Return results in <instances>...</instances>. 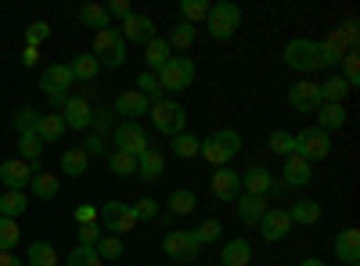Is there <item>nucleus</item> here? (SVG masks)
I'll return each mask as SVG.
<instances>
[{"label": "nucleus", "mask_w": 360, "mask_h": 266, "mask_svg": "<svg viewBox=\"0 0 360 266\" xmlns=\"http://www.w3.org/2000/svg\"><path fill=\"white\" fill-rule=\"evenodd\" d=\"M342 79H346V86H349V91H353V86L360 83V54L356 51H349V54H342Z\"/></svg>", "instance_id": "46"}, {"label": "nucleus", "mask_w": 360, "mask_h": 266, "mask_svg": "<svg viewBox=\"0 0 360 266\" xmlns=\"http://www.w3.org/2000/svg\"><path fill=\"white\" fill-rule=\"evenodd\" d=\"M79 147H83L86 155H108V137H101V133L90 130V133H86V140H83Z\"/></svg>", "instance_id": "52"}, {"label": "nucleus", "mask_w": 360, "mask_h": 266, "mask_svg": "<svg viewBox=\"0 0 360 266\" xmlns=\"http://www.w3.org/2000/svg\"><path fill=\"white\" fill-rule=\"evenodd\" d=\"M317 123H321V130L328 133V130H342L346 126V105H321L317 112Z\"/></svg>", "instance_id": "30"}, {"label": "nucleus", "mask_w": 360, "mask_h": 266, "mask_svg": "<svg viewBox=\"0 0 360 266\" xmlns=\"http://www.w3.org/2000/svg\"><path fill=\"white\" fill-rule=\"evenodd\" d=\"M98 58V65H108V69H119L127 62V44L123 36H119V29H101V33H94V51H90Z\"/></svg>", "instance_id": "6"}, {"label": "nucleus", "mask_w": 360, "mask_h": 266, "mask_svg": "<svg viewBox=\"0 0 360 266\" xmlns=\"http://www.w3.org/2000/svg\"><path fill=\"white\" fill-rule=\"evenodd\" d=\"M94 252H98L101 262H105V259H119L127 248H123V238H115V234H101V241L94 245Z\"/></svg>", "instance_id": "43"}, {"label": "nucleus", "mask_w": 360, "mask_h": 266, "mask_svg": "<svg viewBox=\"0 0 360 266\" xmlns=\"http://www.w3.org/2000/svg\"><path fill=\"white\" fill-rule=\"evenodd\" d=\"M65 133V123H62V115H40V123H37V137L44 140V144H54L58 137Z\"/></svg>", "instance_id": "36"}, {"label": "nucleus", "mask_w": 360, "mask_h": 266, "mask_svg": "<svg viewBox=\"0 0 360 266\" xmlns=\"http://www.w3.org/2000/svg\"><path fill=\"white\" fill-rule=\"evenodd\" d=\"M180 15H184L188 25H198V22H205L209 4H205V0H184V4H180Z\"/></svg>", "instance_id": "47"}, {"label": "nucleus", "mask_w": 360, "mask_h": 266, "mask_svg": "<svg viewBox=\"0 0 360 266\" xmlns=\"http://www.w3.org/2000/svg\"><path fill=\"white\" fill-rule=\"evenodd\" d=\"M0 266H25V259H18L15 252H0Z\"/></svg>", "instance_id": "58"}, {"label": "nucleus", "mask_w": 360, "mask_h": 266, "mask_svg": "<svg viewBox=\"0 0 360 266\" xmlns=\"http://www.w3.org/2000/svg\"><path fill=\"white\" fill-rule=\"evenodd\" d=\"M217 266H220V262H217Z\"/></svg>", "instance_id": "63"}, {"label": "nucleus", "mask_w": 360, "mask_h": 266, "mask_svg": "<svg viewBox=\"0 0 360 266\" xmlns=\"http://www.w3.org/2000/svg\"><path fill=\"white\" fill-rule=\"evenodd\" d=\"M220 230H224V227H220L217 220H205V223L195 227L191 234H195V241H198V245H209V241H220Z\"/></svg>", "instance_id": "50"}, {"label": "nucleus", "mask_w": 360, "mask_h": 266, "mask_svg": "<svg viewBox=\"0 0 360 266\" xmlns=\"http://www.w3.org/2000/svg\"><path fill=\"white\" fill-rule=\"evenodd\" d=\"M346 266H356V262H346Z\"/></svg>", "instance_id": "62"}, {"label": "nucleus", "mask_w": 360, "mask_h": 266, "mask_svg": "<svg viewBox=\"0 0 360 266\" xmlns=\"http://www.w3.org/2000/svg\"><path fill=\"white\" fill-rule=\"evenodd\" d=\"M79 22L90 25V29H98V33L112 25V18H108V11H105L101 4H86V8H79Z\"/></svg>", "instance_id": "38"}, {"label": "nucleus", "mask_w": 360, "mask_h": 266, "mask_svg": "<svg viewBox=\"0 0 360 266\" xmlns=\"http://www.w3.org/2000/svg\"><path fill=\"white\" fill-rule=\"evenodd\" d=\"M317 91H321V105H342L346 94H349V86L342 76H332L328 83H317Z\"/></svg>", "instance_id": "31"}, {"label": "nucleus", "mask_w": 360, "mask_h": 266, "mask_svg": "<svg viewBox=\"0 0 360 266\" xmlns=\"http://www.w3.org/2000/svg\"><path fill=\"white\" fill-rule=\"evenodd\" d=\"M137 220H159V201L155 198H137V205H130Z\"/></svg>", "instance_id": "53"}, {"label": "nucleus", "mask_w": 360, "mask_h": 266, "mask_svg": "<svg viewBox=\"0 0 360 266\" xmlns=\"http://www.w3.org/2000/svg\"><path fill=\"white\" fill-rule=\"evenodd\" d=\"M22 65H25V69H33V65H37V47H25V54H22Z\"/></svg>", "instance_id": "59"}, {"label": "nucleus", "mask_w": 360, "mask_h": 266, "mask_svg": "<svg viewBox=\"0 0 360 266\" xmlns=\"http://www.w3.org/2000/svg\"><path fill=\"white\" fill-rule=\"evenodd\" d=\"M274 184H278V176L270 173L266 166H249V169L242 173V191H245V194H259V198H266L270 191H274Z\"/></svg>", "instance_id": "16"}, {"label": "nucleus", "mask_w": 360, "mask_h": 266, "mask_svg": "<svg viewBox=\"0 0 360 266\" xmlns=\"http://www.w3.org/2000/svg\"><path fill=\"white\" fill-rule=\"evenodd\" d=\"M98 220H101V230L105 234H115V238L137 227V216H134V209H130L127 201H105L101 209H98Z\"/></svg>", "instance_id": "8"}, {"label": "nucleus", "mask_w": 360, "mask_h": 266, "mask_svg": "<svg viewBox=\"0 0 360 266\" xmlns=\"http://www.w3.org/2000/svg\"><path fill=\"white\" fill-rule=\"evenodd\" d=\"M169 58H173V47L166 44V36H155L152 44L144 47V65H148V72H159Z\"/></svg>", "instance_id": "27"}, {"label": "nucleus", "mask_w": 360, "mask_h": 266, "mask_svg": "<svg viewBox=\"0 0 360 266\" xmlns=\"http://www.w3.org/2000/svg\"><path fill=\"white\" fill-rule=\"evenodd\" d=\"M162 169H166V159H162V152H155V147H144V152L137 155V176L144 184H155L162 176Z\"/></svg>", "instance_id": "24"}, {"label": "nucleus", "mask_w": 360, "mask_h": 266, "mask_svg": "<svg viewBox=\"0 0 360 266\" xmlns=\"http://www.w3.org/2000/svg\"><path fill=\"white\" fill-rule=\"evenodd\" d=\"M249 259H252V248H249V241H245V238H231V241L224 245L220 266H252Z\"/></svg>", "instance_id": "25"}, {"label": "nucleus", "mask_w": 360, "mask_h": 266, "mask_svg": "<svg viewBox=\"0 0 360 266\" xmlns=\"http://www.w3.org/2000/svg\"><path fill=\"white\" fill-rule=\"evenodd\" d=\"M166 44L173 47V51H188L191 44H195V25H188V22H180L173 33L166 36Z\"/></svg>", "instance_id": "42"}, {"label": "nucleus", "mask_w": 360, "mask_h": 266, "mask_svg": "<svg viewBox=\"0 0 360 266\" xmlns=\"http://www.w3.org/2000/svg\"><path fill=\"white\" fill-rule=\"evenodd\" d=\"M285 213H288L292 227H295V223H303V227H310V223H317V220L324 216V209H321V205H317V201H307V198H303V201H292V205H288Z\"/></svg>", "instance_id": "28"}, {"label": "nucleus", "mask_w": 360, "mask_h": 266, "mask_svg": "<svg viewBox=\"0 0 360 266\" xmlns=\"http://www.w3.org/2000/svg\"><path fill=\"white\" fill-rule=\"evenodd\" d=\"M137 91H141L148 101H152V105L166 98V94H162V86H159V79H155V72H141V76H137Z\"/></svg>", "instance_id": "45"}, {"label": "nucleus", "mask_w": 360, "mask_h": 266, "mask_svg": "<svg viewBox=\"0 0 360 266\" xmlns=\"http://www.w3.org/2000/svg\"><path fill=\"white\" fill-rule=\"evenodd\" d=\"M148 112H152V101H148L141 91H123L112 105V115H123V123H137Z\"/></svg>", "instance_id": "14"}, {"label": "nucleus", "mask_w": 360, "mask_h": 266, "mask_svg": "<svg viewBox=\"0 0 360 266\" xmlns=\"http://www.w3.org/2000/svg\"><path fill=\"white\" fill-rule=\"evenodd\" d=\"M195 76H198L195 58H169V62L155 72V79H159V86H162V94H166V91H169V94L188 91V86H195Z\"/></svg>", "instance_id": "3"}, {"label": "nucleus", "mask_w": 360, "mask_h": 266, "mask_svg": "<svg viewBox=\"0 0 360 266\" xmlns=\"http://www.w3.org/2000/svg\"><path fill=\"white\" fill-rule=\"evenodd\" d=\"M69 72H72V79L90 83V79H98L101 65H98V58H94V54H79V58H72V62H69Z\"/></svg>", "instance_id": "34"}, {"label": "nucleus", "mask_w": 360, "mask_h": 266, "mask_svg": "<svg viewBox=\"0 0 360 266\" xmlns=\"http://www.w3.org/2000/svg\"><path fill=\"white\" fill-rule=\"evenodd\" d=\"M18 245V223L0 216V252H11Z\"/></svg>", "instance_id": "49"}, {"label": "nucleus", "mask_w": 360, "mask_h": 266, "mask_svg": "<svg viewBox=\"0 0 360 266\" xmlns=\"http://www.w3.org/2000/svg\"><path fill=\"white\" fill-rule=\"evenodd\" d=\"M162 252L169 259H176V262H195L198 252H202V245L195 241L191 230H173V234H166V238H162Z\"/></svg>", "instance_id": "10"}, {"label": "nucleus", "mask_w": 360, "mask_h": 266, "mask_svg": "<svg viewBox=\"0 0 360 266\" xmlns=\"http://www.w3.org/2000/svg\"><path fill=\"white\" fill-rule=\"evenodd\" d=\"M356 40H360V25H356V18H346L339 29H332V36L321 40V44H324V47H332V51L342 58V54L356 51Z\"/></svg>", "instance_id": "15"}, {"label": "nucleus", "mask_w": 360, "mask_h": 266, "mask_svg": "<svg viewBox=\"0 0 360 266\" xmlns=\"http://www.w3.org/2000/svg\"><path fill=\"white\" fill-rule=\"evenodd\" d=\"M209 191H213V198H220V201H238V194H242V173H234L231 166L213 169Z\"/></svg>", "instance_id": "13"}, {"label": "nucleus", "mask_w": 360, "mask_h": 266, "mask_svg": "<svg viewBox=\"0 0 360 266\" xmlns=\"http://www.w3.org/2000/svg\"><path fill=\"white\" fill-rule=\"evenodd\" d=\"M29 187H33V194L37 198H44V201H51L58 191H62V184H58V176L54 173H33V180H29Z\"/></svg>", "instance_id": "35"}, {"label": "nucleus", "mask_w": 360, "mask_h": 266, "mask_svg": "<svg viewBox=\"0 0 360 266\" xmlns=\"http://www.w3.org/2000/svg\"><path fill=\"white\" fill-rule=\"evenodd\" d=\"M101 234H105L101 223H83V227H79V245H83V248H94V245L101 241Z\"/></svg>", "instance_id": "55"}, {"label": "nucleus", "mask_w": 360, "mask_h": 266, "mask_svg": "<svg viewBox=\"0 0 360 266\" xmlns=\"http://www.w3.org/2000/svg\"><path fill=\"white\" fill-rule=\"evenodd\" d=\"M112 140H115V152H127L134 159L144 152V147H152L141 123H119V126H112Z\"/></svg>", "instance_id": "9"}, {"label": "nucleus", "mask_w": 360, "mask_h": 266, "mask_svg": "<svg viewBox=\"0 0 360 266\" xmlns=\"http://www.w3.org/2000/svg\"><path fill=\"white\" fill-rule=\"evenodd\" d=\"M65 101H69V94H51V105L54 108H65Z\"/></svg>", "instance_id": "60"}, {"label": "nucleus", "mask_w": 360, "mask_h": 266, "mask_svg": "<svg viewBox=\"0 0 360 266\" xmlns=\"http://www.w3.org/2000/svg\"><path fill=\"white\" fill-rule=\"evenodd\" d=\"M25 266H58V252L51 241H33L25 252Z\"/></svg>", "instance_id": "32"}, {"label": "nucleus", "mask_w": 360, "mask_h": 266, "mask_svg": "<svg viewBox=\"0 0 360 266\" xmlns=\"http://www.w3.org/2000/svg\"><path fill=\"white\" fill-rule=\"evenodd\" d=\"M238 25H242V11H238V4H227V0H220V4H209L205 29H209V36H213L217 44L231 40V36L238 33Z\"/></svg>", "instance_id": "4"}, {"label": "nucleus", "mask_w": 360, "mask_h": 266, "mask_svg": "<svg viewBox=\"0 0 360 266\" xmlns=\"http://www.w3.org/2000/svg\"><path fill=\"white\" fill-rule=\"evenodd\" d=\"M332 252H335V259H342V262H356V259H360V230H356V227L339 230L335 241H332Z\"/></svg>", "instance_id": "22"}, {"label": "nucleus", "mask_w": 360, "mask_h": 266, "mask_svg": "<svg viewBox=\"0 0 360 266\" xmlns=\"http://www.w3.org/2000/svg\"><path fill=\"white\" fill-rule=\"evenodd\" d=\"M238 152H242V137H238V130H217L213 137H205L202 147H198V155L213 166V169L231 166V159H234Z\"/></svg>", "instance_id": "2"}, {"label": "nucleus", "mask_w": 360, "mask_h": 266, "mask_svg": "<svg viewBox=\"0 0 360 266\" xmlns=\"http://www.w3.org/2000/svg\"><path fill=\"white\" fill-rule=\"evenodd\" d=\"M72 83H76V79H72L69 65H51V69L40 72V91H44L47 98H51V94H69Z\"/></svg>", "instance_id": "21"}, {"label": "nucleus", "mask_w": 360, "mask_h": 266, "mask_svg": "<svg viewBox=\"0 0 360 266\" xmlns=\"http://www.w3.org/2000/svg\"><path fill=\"white\" fill-rule=\"evenodd\" d=\"M299 266H324V262H321V259H314V255H310V259H303V262H299Z\"/></svg>", "instance_id": "61"}, {"label": "nucleus", "mask_w": 360, "mask_h": 266, "mask_svg": "<svg viewBox=\"0 0 360 266\" xmlns=\"http://www.w3.org/2000/svg\"><path fill=\"white\" fill-rule=\"evenodd\" d=\"M72 220H76L79 227H83V223H98V209H94V205H76Z\"/></svg>", "instance_id": "56"}, {"label": "nucleus", "mask_w": 360, "mask_h": 266, "mask_svg": "<svg viewBox=\"0 0 360 266\" xmlns=\"http://www.w3.org/2000/svg\"><path fill=\"white\" fill-rule=\"evenodd\" d=\"M105 11H108V18H130V15H134V8L127 4V0H112Z\"/></svg>", "instance_id": "57"}, {"label": "nucleus", "mask_w": 360, "mask_h": 266, "mask_svg": "<svg viewBox=\"0 0 360 266\" xmlns=\"http://www.w3.org/2000/svg\"><path fill=\"white\" fill-rule=\"evenodd\" d=\"M198 147H202V137H195V133H176V137H169V152L176 155V159H195L198 155Z\"/></svg>", "instance_id": "33"}, {"label": "nucleus", "mask_w": 360, "mask_h": 266, "mask_svg": "<svg viewBox=\"0 0 360 266\" xmlns=\"http://www.w3.org/2000/svg\"><path fill=\"white\" fill-rule=\"evenodd\" d=\"M195 205H198V194H195L191 187H176V191L166 198V213H169V216H188V213H195Z\"/></svg>", "instance_id": "26"}, {"label": "nucleus", "mask_w": 360, "mask_h": 266, "mask_svg": "<svg viewBox=\"0 0 360 266\" xmlns=\"http://www.w3.org/2000/svg\"><path fill=\"white\" fill-rule=\"evenodd\" d=\"M37 123H40V112H37V108H18V112H15V119H11V126H15L18 137L37 133Z\"/></svg>", "instance_id": "39"}, {"label": "nucleus", "mask_w": 360, "mask_h": 266, "mask_svg": "<svg viewBox=\"0 0 360 266\" xmlns=\"http://www.w3.org/2000/svg\"><path fill=\"white\" fill-rule=\"evenodd\" d=\"M29 180H33V169H29V162H22V159L0 162V184H4L8 191H25Z\"/></svg>", "instance_id": "18"}, {"label": "nucleus", "mask_w": 360, "mask_h": 266, "mask_svg": "<svg viewBox=\"0 0 360 266\" xmlns=\"http://www.w3.org/2000/svg\"><path fill=\"white\" fill-rule=\"evenodd\" d=\"M295 155L307 159L310 166L314 162H324L328 155H332V137H328L321 126H310L303 133H295Z\"/></svg>", "instance_id": "7"}, {"label": "nucleus", "mask_w": 360, "mask_h": 266, "mask_svg": "<svg viewBox=\"0 0 360 266\" xmlns=\"http://www.w3.org/2000/svg\"><path fill=\"white\" fill-rule=\"evenodd\" d=\"M25 194L22 191H4V194H0V216H4V220H15V216H22L25 213Z\"/></svg>", "instance_id": "37"}, {"label": "nucleus", "mask_w": 360, "mask_h": 266, "mask_svg": "<svg viewBox=\"0 0 360 266\" xmlns=\"http://www.w3.org/2000/svg\"><path fill=\"white\" fill-rule=\"evenodd\" d=\"M25 40H29V47H40L44 40H51V25L47 22H33L25 29Z\"/></svg>", "instance_id": "54"}, {"label": "nucleus", "mask_w": 360, "mask_h": 266, "mask_svg": "<svg viewBox=\"0 0 360 266\" xmlns=\"http://www.w3.org/2000/svg\"><path fill=\"white\" fill-rule=\"evenodd\" d=\"M238 220H242L245 227H259V220H263V213L270 209L266 205V198H259V194H238Z\"/></svg>", "instance_id": "23"}, {"label": "nucleus", "mask_w": 360, "mask_h": 266, "mask_svg": "<svg viewBox=\"0 0 360 266\" xmlns=\"http://www.w3.org/2000/svg\"><path fill=\"white\" fill-rule=\"evenodd\" d=\"M65 266H101V255H98L94 248H83V245H76V248L69 252Z\"/></svg>", "instance_id": "48"}, {"label": "nucleus", "mask_w": 360, "mask_h": 266, "mask_svg": "<svg viewBox=\"0 0 360 266\" xmlns=\"http://www.w3.org/2000/svg\"><path fill=\"white\" fill-rule=\"evenodd\" d=\"M148 119H152V126L166 137H176V133H184L188 130V112L184 105H176V101H155L152 112H148Z\"/></svg>", "instance_id": "5"}, {"label": "nucleus", "mask_w": 360, "mask_h": 266, "mask_svg": "<svg viewBox=\"0 0 360 266\" xmlns=\"http://www.w3.org/2000/svg\"><path fill=\"white\" fill-rule=\"evenodd\" d=\"M285 65L295 69V72H317V69H339L342 58L332 51V47H324L321 40H310V36H295L285 44Z\"/></svg>", "instance_id": "1"}, {"label": "nucleus", "mask_w": 360, "mask_h": 266, "mask_svg": "<svg viewBox=\"0 0 360 266\" xmlns=\"http://www.w3.org/2000/svg\"><path fill=\"white\" fill-rule=\"evenodd\" d=\"M112 119H115V115H112L108 108H94V115H90V130H94V133H101V137H108V130H112Z\"/></svg>", "instance_id": "51"}, {"label": "nucleus", "mask_w": 360, "mask_h": 266, "mask_svg": "<svg viewBox=\"0 0 360 266\" xmlns=\"http://www.w3.org/2000/svg\"><path fill=\"white\" fill-rule=\"evenodd\" d=\"M288 230H292V220H288V213L281 209H266L263 213V220H259V234L266 241H281V238H288Z\"/></svg>", "instance_id": "20"}, {"label": "nucleus", "mask_w": 360, "mask_h": 266, "mask_svg": "<svg viewBox=\"0 0 360 266\" xmlns=\"http://www.w3.org/2000/svg\"><path fill=\"white\" fill-rule=\"evenodd\" d=\"M40 152H44V140H40L37 133L18 137V159H22V162H40Z\"/></svg>", "instance_id": "41"}, {"label": "nucleus", "mask_w": 360, "mask_h": 266, "mask_svg": "<svg viewBox=\"0 0 360 266\" xmlns=\"http://www.w3.org/2000/svg\"><path fill=\"white\" fill-rule=\"evenodd\" d=\"M90 166V155L83 152V147H69V152H62V173L72 176V180H79V176L86 173Z\"/></svg>", "instance_id": "29"}, {"label": "nucleus", "mask_w": 360, "mask_h": 266, "mask_svg": "<svg viewBox=\"0 0 360 266\" xmlns=\"http://www.w3.org/2000/svg\"><path fill=\"white\" fill-rule=\"evenodd\" d=\"M108 166H112L115 176H137V159L127 155V152H112L108 155Z\"/></svg>", "instance_id": "44"}, {"label": "nucleus", "mask_w": 360, "mask_h": 266, "mask_svg": "<svg viewBox=\"0 0 360 266\" xmlns=\"http://www.w3.org/2000/svg\"><path fill=\"white\" fill-rule=\"evenodd\" d=\"M119 36H123V44H141V47H148L159 33H155V22L148 18V15H130V18H123V29H119Z\"/></svg>", "instance_id": "11"}, {"label": "nucleus", "mask_w": 360, "mask_h": 266, "mask_svg": "<svg viewBox=\"0 0 360 266\" xmlns=\"http://www.w3.org/2000/svg\"><path fill=\"white\" fill-rule=\"evenodd\" d=\"M90 115H94L90 101L69 94V101H65V108H62V123H65V130H90Z\"/></svg>", "instance_id": "17"}, {"label": "nucleus", "mask_w": 360, "mask_h": 266, "mask_svg": "<svg viewBox=\"0 0 360 266\" xmlns=\"http://www.w3.org/2000/svg\"><path fill=\"white\" fill-rule=\"evenodd\" d=\"M288 105L295 112H303V115H314L321 108V91H317V83L314 79H299L288 86Z\"/></svg>", "instance_id": "12"}, {"label": "nucleus", "mask_w": 360, "mask_h": 266, "mask_svg": "<svg viewBox=\"0 0 360 266\" xmlns=\"http://www.w3.org/2000/svg\"><path fill=\"white\" fill-rule=\"evenodd\" d=\"M314 180V166L299 155H288L285 166H281V184L285 187H307Z\"/></svg>", "instance_id": "19"}, {"label": "nucleus", "mask_w": 360, "mask_h": 266, "mask_svg": "<svg viewBox=\"0 0 360 266\" xmlns=\"http://www.w3.org/2000/svg\"><path fill=\"white\" fill-rule=\"evenodd\" d=\"M266 144H270V152H274V155H281V159L295 155V133H288V130H274Z\"/></svg>", "instance_id": "40"}]
</instances>
